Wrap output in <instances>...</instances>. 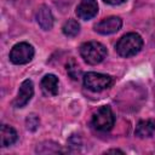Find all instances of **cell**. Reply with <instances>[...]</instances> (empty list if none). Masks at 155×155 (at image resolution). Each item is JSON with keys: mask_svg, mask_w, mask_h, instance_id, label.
I'll list each match as a JSON object with an SVG mask.
<instances>
[{"mask_svg": "<svg viewBox=\"0 0 155 155\" xmlns=\"http://www.w3.org/2000/svg\"><path fill=\"white\" fill-rule=\"evenodd\" d=\"M142 46H143L142 36L137 33H128L116 42L115 50L121 57H132L140 51Z\"/></svg>", "mask_w": 155, "mask_h": 155, "instance_id": "1", "label": "cell"}, {"mask_svg": "<svg viewBox=\"0 0 155 155\" xmlns=\"http://www.w3.org/2000/svg\"><path fill=\"white\" fill-rule=\"evenodd\" d=\"M80 54L87 64L94 65L105 58L107 48L98 41H87L80 46Z\"/></svg>", "mask_w": 155, "mask_h": 155, "instance_id": "2", "label": "cell"}, {"mask_svg": "<svg viewBox=\"0 0 155 155\" xmlns=\"http://www.w3.org/2000/svg\"><path fill=\"white\" fill-rule=\"evenodd\" d=\"M84 85L90 91L101 92L103 90L109 88L113 85V79H111V76H109L107 74L90 71L84 75Z\"/></svg>", "mask_w": 155, "mask_h": 155, "instance_id": "3", "label": "cell"}, {"mask_svg": "<svg viewBox=\"0 0 155 155\" xmlns=\"http://www.w3.org/2000/svg\"><path fill=\"white\" fill-rule=\"evenodd\" d=\"M115 122L114 114L110 109V107H101L92 116V125L97 131L101 132H108L113 128Z\"/></svg>", "mask_w": 155, "mask_h": 155, "instance_id": "4", "label": "cell"}, {"mask_svg": "<svg viewBox=\"0 0 155 155\" xmlns=\"http://www.w3.org/2000/svg\"><path fill=\"white\" fill-rule=\"evenodd\" d=\"M34 57V48L27 42L16 44L10 52V61L13 64H25Z\"/></svg>", "mask_w": 155, "mask_h": 155, "instance_id": "5", "label": "cell"}, {"mask_svg": "<svg viewBox=\"0 0 155 155\" xmlns=\"http://www.w3.org/2000/svg\"><path fill=\"white\" fill-rule=\"evenodd\" d=\"M121 25H122V21L120 17L110 16V17L102 19L98 24H96L94 30L102 35H109V34H113V33H116L117 30H120Z\"/></svg>", "mask_w": 155, "mask_h": 155, "instance_id": "6", "label": "cell"}, {"mask_svg": "<svg viewBox=\"0 0 155 155\" xmlns=\"http://www.w3.org/2000/svg\"><path fill=\"white\" fill-rule=\"evenodd\" d=\"M33 93H34V86H33L31 80H24L21 84L19 90H18V94L13 102L15 107L16 108H23L24 105H27V103L31 99Z\"/></svg>", "mask_w": 155, "mask_h": 155, "instance_id": "7", "label": "cell"}, {"mask_svg": "<svg viewBox=\"0 0 155 155\" xmlns=\"http://www.w3.org/2000/svg\"><path fill=\"white\" fill-rule=\"evenodd\" d=\"M98 12V5L96 0H81L76 7V15L80 19L87 21L94 17Z\"/></svg>", "mask_w": 155, "mask_h": 155, "instance_id": "8", "label": "cell"}, {"mask_svg": "<svg viewBox=\"0 0 155 155\" xmlns=\"http://www.w3.org/2000/svg\"><path fill=\"white\" fill-rule=\"evenodd\" d=\"M36 21L42 29H51L53 25V16L51 13V10L47 6H41L36 13Z\"/></svg>", "mask_w": 155, "mask_h": 155, "instance_id": "9", "label": "cell"}, {"mask_svg": "<svg viewBox=\"0 0 155 155\" xmlns=\"http://www.w3.org/2000/svg\"><path fill=\"white\" fill-rule=\"evenodd\" d=\"M41 88L48 96H56L58 93V79L53 74H47L41 80Z\"/></svg>", "mask_w": 155, "mask_h": 155, "instance_id": "10", "label": "cell"}, {"mask_svg": "<svg viewBox=\"0 0 155 155\" xmlns=\"http://www.w3.org/2000/svg\"><path fill=\"white\" fill-rule=\"evenodd\" d=\"M155 132V121L154 120H142L138 122L136 127V136L139 138H148L151 137Z\"/></svg>", "mask_w": 155, "mask_h": 155, "instance_id": "11", "label": "cell"}, {"mask_svg": "<svg viewBox=\"0 0 155 155\" xmlns=\"http://www.w3.org/2000/svg\"><path fill=\"white\" fill-rule=\"evenodd\" d=\"M16 140H17V132L15 131V128L7 125H2L1 126V145L5 148L8 145H12Z\"/></svg>", "mask_w": 155, "mask_h": 155, "instance_id": "12", "label": "cell"}, {"mask_svg": "<svg viewBox=\"0 0 155 155\" xmlns=\"http://www.w3.org/2000/svg\"><path fill=\"white\" fill-rule=\"evenodd\" d=\"M62 30H63V34H64L65 36H68V38H74V36H76V35L79 34V31H80V24H79L78 21H75V19H68V21L64 23Z\"/></svg>", "mask_w": 155, "mask_h": 155, "instance_id": "13", "label": "cell"}, {"mask_svg": "<svg viewBox=\"0 0 155 155\" xmlns=\"http://www.w3.org/2000/svg\"><path fill=\"white\" fill-rule=\"evenodd\" d=\"M67 71L69 74V76L73 80H78L81 75V69L79 67V64L76 63V61L74 58H71L68 63H67Z\"/></svg>", "mask_w": 155, "mask_h": 155, "instance_id": "14", "label": "cell"}, {"mask_svg": "<svg viewBox=\"0 0 155 155\" xmlns=\"http://www.w3.org/2000/svg\"><path fill=\"white\" fill-rule=\"evenodd\" d=\"M25 122H27V128L30 130V131H35L38 128V126H39V119L34 114L33 115H29L27 117V121Z\"/></svg>", "mask_w": 155, "mask_h": 155, "instance_id": "15", "label": "cell"}, {"mask_svg": "<svg viewBox=\"0 0 155 155\" xmlns=\"http://www.w3.org/2000/svg\"><path fill=\"white\" fill-rule=\"evenodd\" d=\"M103 1L107 2V4H109V5H121L126 0H103Z\"/></svg>", "mask_w": 155, "mask_h": 155, "instance_id": "16", "label": "cell"}, {"mask_svg": "<svg viewBox=\"0 0 155 155\" xmlns=\"http://www.w3.org/2000/svg\"><path fill=\"white\" fill-rule=\"evenodd\" d=\"M107 153H108V154H110V153H120V154H124V151H121V150H119V149H110V150H108Z\"/></svg>", "mask_w": 155, "mask_h": 155, "instance_id": "17", "label": "cell"}]
</instances>
